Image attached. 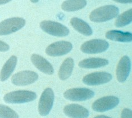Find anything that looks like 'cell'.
<instances>
[{
    "mask_svg": "<svg viewBox=\"0 0 132 118\" xmlns=\"http://www.w3.org/2000/svg\"><path fill=\"white\" fill-rule=\"evenodd\" d=\"M119 13V8L115 6H103L92 11L89 16V19L93 22H105L116 18Z\"/></svg>",
    "mask_w": 132,
    "mask_h": 118,
    "instance_id": "6da1fadb",
    "label": "cell"
},
{
    "mask_svg": "<svg viewBox=\"0 0 132 118\" xmlns=\"http://www.w3.org/2000/svg\"><path fill=\"white\" fill-rule=\"evenodd\" d=\"M37 97L34 92L26 90L11 92L5 95L4 100L7 103H23L33 101Z\"/></svg>",
    "mask_w": 132,
    "mask_h": 118,
    "instance_id": "7a4b0ae2",
    "label": "cell"
},
{
    "mask_svg": "<svg viewBox=\"0 0 132 118\" xmlns=\"http://www.w3.org/2000/svg\"><path fill=\"white\" fill-rule=\"evenodd\" d=\"M40 27L45 33L53 36L62 37L69 34V30L67 27L56 22L44 20L40 23Z\"/></svg>",
    "mask_w": 132,
    "mask_h": 118,
    "instance_id": "3957f363",
    "label": "cell"
},
{
    "mask_svg": "<svg viewBox=\"0 0 132 118\" xmlns=\"http://www.w3.org/2000/svg\"><path fill=\"white\" fill-rule=\"evenodd\" d=\"M25 24V20L19 17L4 20L0 23V36L15 33L22 29Z\"/></svg>",
    "mask_w": 132,
    "mask_h": 118,
    "instance_id": "277c9868",
    "label": "cell"
},
{
    "mask_svg": "<svg viewBox=\"0 0 132 118\" xmlns=\"http://www.w3.org/2000/svg\"><path fill=\"white\" fill-rule=\"evenodd\" d=\"M54 100V94L51 88H47L43 92L40 98L38 110L40 115L47 116L52 109Z\"/></svg>",
    "mask_w": 132,
    "mask_h": 118,
    "instance_id": "5b68a950",
    "label": "cell"
},
{
    "mask_svg": "<svg viewBox=\"0 0 132 118\" xmlns=\"http://www.w3.org/2000/svg\"><path fill=\"white\" fill-rule=\"evenodd\" d=\"M94 91L86 88H74L69 89L64 93L66 99L71 101H84L93 98Z\"/></svg>",
    "mask_w": 132,
    "mask_h": 118,
    "instance_id": "8992f818",
    "label": "cell"
},
{
    "mask_svg": "<svg viewBox=\"0 0 132 118\" xmlns=\"http://www.w3.org/2000/svg\"><path fill=\"white\" fill-rule=\"evenodd\" d=\"M110 45L105 40L101 39H91L83 44L80 50L88 54H95L103 52L109 48Z\"/></svg>",
    "mask_w": 132,
    "mask_h": 118,
    "instance_id": "52a82bcc",
    "label": "cell"
},
{
    "mask_svg": "<svg viewBox=\"0 0 132 118\" xmlns=\"http://www.w3.org/2000/svg\"><path fill=\"white\" fill-rule=\"evenodd\" d=\"M119 98L113 96H108L97 99L92 105V109L95 111L105 112L112 110L119 105Z\"/></svg>",
    "mask_w": 132,
    "mask_h": 118,
    "instance_id": "ba28073f",
    "label": "cell"
},
{
    "mask_svg": "<svg viewBox=\"0 0 132 118\" xmlns=\"http://www.w3.org/2000/svg\"><path fill=\"white\" fill-rule=\"evenodd\" d=\"M39 76L32 71L24 70L15 74L11 78V82L17 86H24L32 84L38 79Z\"/></svg>",
    "mask_w": 132,
    "mask_h": 118,
    "instance_id": "9c48e42d",
    "label": "cell"
},
{
    "mask_svg": "<svg viewBox=\"0 0 132 118\" xmlns=\"http://www.w3.org/2000/svg\"><path fill=\"white\" fill-rule=\"evenodd\" d=\"M112 79V76L104 71L95 72L86 75L83 78L82 82L88 85H99L110 82Z\"/></svg>",
    "mask_w": 132,
    "mask_h": 118,
    "instance_id": "30bf717a",
    "label": "cell"
},
{
    "mask_svg": "<svg viewBox=\"0 0 132 118\" xmlns=\"http://www.w3.org/2000/svg\"><path fill=\"white\" fill-rule=\"evenodd\" d=\"M73 45L68 41H58L49 45L45 49V53L50 56H60L70 52Z\"/></svg>",
    "mask_w": 132,
    "mask_h": 118,
    "instance_id": "8fae6325",
    "label": "cell"
},
{
    "mask_svg": "<svg viewBox=\"0 0 132 118\" xmlns=\"http://www.w3.org/2000/svg\"><path fill=\"white\" fill-rule=\"evenodd\" d=\"M131 68L129 57L127 56H122L117 65L116 77L118 82L124 83L127 79Z\"/></svg>",
    "mask_w": 132,
    "mask_h": 118,
    "instance_id": "7c38bea8",
    "label": "cell"
},
{
    "mask_svg": "<svg viewBox=\"0 0 132 118\" xmlns=\"http://www.w3.org/2000/svg\"><path fill=\"white\" fill-rule=\"evenodd\" d=\"M64 114L70 118H87L89 111L86 108L78 104H69L63 109Z\"/></svg>",
    "mask_w": 132,
    "mask_h": 118,
    "instance_id": "4fadbf2b",
    "label": "cell"
},
{
    "mask_svg": "<svg viewBox=\"0 0 132 118\" xmlns=\"http://www.w3.org/2000/svg\"><path fill=\"white\" fill-rule=\"evenodd\" d=\"M31 60L34 66L42 73L48 75H52L54 73L53 66L43 57L38 54H32Z\"/></svg>",
    "mask_w": 132,
    "mask_h": 118,
    "instance_id": "5bb4252c",
    "label": "cell"
},
{
    "mask_svg": "<svg viewBox=\"0 0 132 118\" xmlns=\"http://www.w3.org/2000/svg\"><path fill=\"white\" fill-rule=\"evenodd\" d=\"M109 64V61L105 59L93 58L86 59L80 61L78 66L84 69H96L102 68Z\"/></svg>",
    "mask_w": 132,
    "mask_h": 118,
    "instance_id": "9a60e30c",
    "label": "cell"
},
{
    "mask_svg": "<svg viewBox=\"0 0 132 118\" xmlns=\"http://www.w3.org/2000/svg\"><path fill=\"white\" fill-rule=\"evenodd\" d=\"M70 23L74 29L83 35L90 36L93 33L90 26L81 19L74 17L71 19Z\"/></svg>",
    "mask_w": 132,
    "mask_h": 118,
    "instance_id": "2e32d148",
    "label": "cell"
},
{
    "mask_svg": "<svg viewBox=\"0 0 132 118\" xmlns=\"http://www.w3.org/2000/svg\"><path fill=\"white\" fill-rule=\"evenodd\" d=\"M105 37L111 41L120 42H130L132 41V34L130 32H123L117 30L108 31Z\"/></svg>",
    "mask_w": 132,
    "mask_h": 118,
    "instance_id": "e0dca14e",
    "label": "cell"
},
{
    "mask_svg": "<svg viewBox=\"0 0 132 118\" xmlns=\"http://www.w3.org/2000/svg\"><path fill=\"white\" fill-rule=\"evenodd\" d=\"M17 57L15 56H11L5 62L0 73V80L4 82L10 77L16 67Z\"/></svg>",
    "mask_w": 132,
    "mask_h": 118,
    "instance_id": "ac0fdd59",
    "label": "cell"
},
{
    "mask_svg": "<svg viewBox=\"0 0 132 118\" xmlns=\"http://www.w3.org/2000/svg\"><path fill=\"white\" fill-rule=\"evenodd\" d=\"M74 66V60L71 57L66 59L61 65L59 70V77L62 80L68 79L72 73Z\"/></svg>",
    "mask_w": 132,
    "mask_h": 118,
    "instance_id": "d6986e66",
    "label": "cell"
},
{
    "mask_svg": "<svg viewBox=\"0 0 132 118\" xmlns=\"http://www.w3.org/2000/svg\"><path fill=\"white\" fill-rule=\"evenodd\" d=\"M87 5L86 1L84 0H73L65 1L61 5V8L67 12L77 11L84 8Z\"/></svg>",
    "mask_w": 132,
    "mask_h": 118,
    "instance_id": "ffe728a7",
    "label": "cell"
},
{
    "mask_svg": "<svg viewBox=\"0 0 132 118\" xmlns=\"http://www.w3.org/2000/svg\"><path fill=\"white\" fill-rule=\"evenodd\" d=\"M132 21V9L130 8L122 13L116 20L114 25L116 27H123L129 24Z\"/></svg>",
    "mask_w": 132,
    "mask_h": 118,
    "instance_id": "44dd1931",
    "label": "cell"
},
{
    "mask_svg": "<svg viewBox=\"0 0 132 118\" xmlns=\"http://www.w3.org/2000/svg\"><path fill=\"white\" fill-rule=\"evenodd\" d=\"M0 118H19L15 111L7 106L0 104Z\"/></svg>",
    "mask_w": 132,
    "mask_h": 118,
    "instance_id": "7402d4cb",
    "label": "cell"
},
{
    "mask_svg": "<svg viewBox=\"0 0 132 118\" xmlns=\"http://www.w3.org/2000/svg\"><path fill=\"white\" fill-rule=\"evenodd\" d=\"M121 118H132V111L131 109L125 108L121 113Z\"/></svg>",
    "mask_w": 132,
    "mask_h": 118,
    "instance_id": "603a6c76",
    "label": "cell"
},
{
    "mask_svg": "<svg viewBox=\"0 0 132 118\" xmlns=\"http://www.w3.org/2000/svg\"><path fill=\"white\" fill-rule=\"evenodd\" d=\"M10 47L6 43L0 41V52H6L9 50Z\"/></svg>",
    "mask_w": 132,
    "mask_h": 118,
    "instance_id": "cb8c5ba5",
    "label": "cell"
},
{
    "mask_svg": "<svg viewBox=\"0 0 132 118\" xmlns=\"http://www.w3.org/2000/svg\"><path fill=\"white\" fill-rule=\"evenodd\" d=\"M114 1L118 3H121V4H129L131 3V0H114Z\"/></svg>",
    "mask_w": 132,
    "mask_h": 118,
    "instance_id": "d4e9b609",
    "label": "cell"
},
{
    "mask_svg": "<svg viewBox=\"0 0 132 118\" xmlns=\"http://www.w3.org/2000/svg\"><path fill=\"white\" fill-rule=\"evenodd\" d=\"M10 1H9V0H0V5L6 4L7 3L9 2Z\"/></svg>",
    "mask_w": 132,
    "mask_h": 118,
    "instance_id": "484cf974",
    "label": "cell"
},
{
    "mask_svg": "<svg viewBox=\"0 0 132 118\" xmlns=\"http://www.w3.org/2000/svg\"><path fill=\"white\" fill-rule=\"evenodd\" d=\"M94 118H111L109 116H107L105 115H97L95 117H94Z\"/></svg>",
    "mask_w": 132,
    "mask_h": 118,
    "instance_id": "4316f807",
    "label": "cell"
},
{
    "mask_svg": "<svg viewBox=\"0 0 132 118\" xmlns=\"http://www.w3.org/2000/svg\"><path fill=\"white\" fill-rule=\"evenodd\" d=\"M31 2H33V3H37L39 2L38 0H36V1H33V0H31Z\"/></svg>",
    "mask_w": 132,
    "mask_h": 118,
    "instance_id": "83f0119b",
    "label": "cell"
}]
</instances>
